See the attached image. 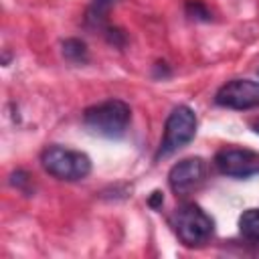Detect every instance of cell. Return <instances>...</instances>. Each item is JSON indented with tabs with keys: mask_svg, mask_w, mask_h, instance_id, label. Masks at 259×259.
I'll return each instance as SVG.
<instances>
[{
	"mask_svg": "<svg viewBox=\"0 0 259 259\" xmlns=\"http://www.w3.org/2000/svg\"><path fill=\"white\" fill-rule=\"evenodd\" d=\"M214 103L229 109H251L259 105V81L233 79L227 81L214 95Z\"/></svg>",
	"mask_w": 259,
	"mask_h": 259,
	"instance_id": "8992f818",
	"label": "cell"
},
{
	"mask_svg": "<svg viewBox=\"0 0 259 259\" xmlns=\"http://www.w3.org/2000/svg\"><path fill=\"white\" fill-rule=\"evenodd\" d=\"M184 10H186V16H190L192 20H202V22L210 20V10L200 0H188Z\"/></svg>",
	"mask_w": 259,
	"mask_h": 259,
	"instance_id": "8fae6325",
	"label": "cell"
},
{
	"mask_svg": "<svg viewBox=\"0 0 259 259\" xmlns=\"http://www.w3.org/2000/svg\"><path fill=\"white\" fill-rule=\"evenodd\" d=\"M196 136V113L188 105H178L170 111L164 123V136L158 148V158L160 156H170L176 150L184 148L190 144Z\"/></svg>",
	"mask_w": 259,
	"mask_h": 259,
	"instance_id": "277c9868",
	"label": "cell"
},
{
	"mask_svg": "<svg viewBox=\"0 0 259 259\" xmlns=\"http://www.w3.org/2000/svg\"><path fill=\"white\" fill-rule=\"evenodd\" d=\"M10 184L16 186V188H20L22 192H30L28 186L32 184V178H30V174H26L24 170H16V172L10 174Z\"/></svg>",
	"mask_w": 259,
	"mask_h": 259,
	"instance_id": "7c38bea8",
	"label": "cell"
},
{
	"mask_svg": "<svg viewBox=\"0 0 259 259\" xmlns=\"http://www.w3.org/2000/svg\"><path fill=\"white\" fill-rule=\"evenodd\" d=\"M170 223L174 227V233L186 247H202L214 233V221L194 202L178 206L172 212Z\"/></svg>",
	"mask_w": 259,
	"mask_h": 259,
	"instance_id": "7a4b0ae2",
	"label": "cell"
},
{
	"mask_svg": "<svg viewBox=\"0 0 259 259\" xmlns=\"http://www.w3.org/2000/svg\"><path fill=\"white\" fill-rule=\"evenodd\" d=\"M206 176V164L202 158L192 156L176 162L168 172V184L174 194H188L202 184Z\"/></svg>",
	"mask_w": 259,
	"mask_h": 259,
	"instance_id": "52a82bcc",
	"label": "cell"
},
{
	"mask_svg": "<svg viewBox=\"0 0 259 259\" xmlns=\"http://www.w3.org/2000/svg\"><path fill=\"white\" fill-rule=\"evenodd\" d=\"M40 164L45 172H49L51 176L59 180H67V182L83 180L91 172V158L87 154L63 148V146L45 148L40 154Z\"/></svg>",
	"mask_w": 259,
	"mask_h": 259,
	"instance_id": "3957f363",
	"label": "cell"
},
{
	"mask_svg": "<svg viewBox=\"0 0 259 259\" xmlns=\"http://www.w3.org/2000/svg\"><path fill=\"white\" fill-rule=\"evenodd\" d=\"M148 204H150L152 208H160V206L164 204V194H162V190H154V192L150 194V198H148Z\"/></svg>",
	"mask_w": 259,
	"mask_h": 259,
	"instance_id": "4fadbf2b",
	"label": "cell"
},
{
	"mask_svg": "<svg viewBox=\"0 0 259 259\" xmlns=\"http://www.w3.org/2000/svg\"><path fill=\"white\" fill-rule=\"evenodd\" d=\"M132 121V109L123 99H107L97 105H91L83 113V123L89 132L117 140L125 136L127 125Z\"/></svg>",
	"mask_w": 259,
	"mask_h": 259,
	"instance_id": "6da1fadb",
	"label": "cell"
},
{
	"mask_svg": "<svg viewBox=\"0 0 259 259\" xmlns=\"http://www.w3.org/2000/svg\"><path fill=\"white\" fill-rule=\"evenodd\" d=\"M251 130H253V132H255V134H257V136H259V117H257V119H253V121H251Z\"/></svg>",
	"mask_w": 259,
	"mask_h": 259,
	"instance_id": "5bb4252c",
	"label": "cell"
},
{
	"mask_svg": "<svg viewBox=\"0 0 259 259\" xmlns=\"http://www.w3.org/2000/svg\"><path fill=\"white\" fill-rule=\"evenodd\" d=\"M239 231L247 241L259 243V208H247L239 217Z\"/></svg>",
	"mask_w": 259,
	"mask_h": 259,
	"instance_id": "9c48e42d",
	"label": "cell"
},
{
	"mask_svg": "<svg viewBox=\"0 0 259 259\" xmlns=\"http://www.w3.org/2000/svg\"><path fill=\"white\" fill-rule=\"evenodd\" d=\"M61 53H63V57H65L69 63H73V65H85V63L89 61V49H87V45H85L83 40H79V38H67V40H63Z\"/></svg>",
	"mask_w": 259,
	"mask_h": 259,
	"instance_id": "ba28073f",
	"label": "cell"
},
{
	"mask_svg": "<svg viewBox=\"0 0 259 259\" xmlns=\"http://www.w3.org/2000/svg\"><path fill=\"white\" fill-rule=\"evenodd\" d=\"M214 166L231 178H249L259 174V154L247 148H223L214 154Z\"/></svg>",
	"mask_w": 259,
	"mask_h": 259,
	"instance_id": "5b68a950",
	"label": "cell"
},
{
	"mask_svg": "<svg viewBox=\"0 0 259 259\" xmlns=\"http://www.w3.org/2000/svg\"><path fill=\"white\" fill-rule=\"evenodd\" d=\"M115 2L117 0H93L91 2V8L87 12V22L93 24L95 28L105 30V26H109L107 24V14H109V10L113 8Z\"/></svg>",
	"mask_w": 259,
	"mask_h": 259,
	"instance_id": "30bf717a",
	"label": "cell"
}]
</instances>
